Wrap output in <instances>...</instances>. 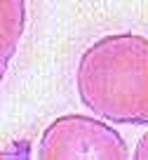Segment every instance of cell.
Segmentation results:
<instances>
[{"label": "cell", "instance_id": "6da1fadb", "mask_svg": "<svg viewBox=\"0 0 148 160\" xmlns=\"http://www.w3.org/2000/svg\"><path fill=\"white\" fill-rule=\"evenodd\" d=\"M82 106L115 125H148V38L104 35L82 52L75 71Z\"/></svg>", "mask_w": 148, "mask_h": 160}, {"label": "cell", "instance_id": "7a4b0ae2", "mask_svg": "<svg viewBox=\"0 0 148 160\" xmlns=\"http://www.w3.org/2000/svg\"><path fill=\"white\" fill-rule=\"evenodd\" d=\"M40 160H125L129 146L118 130L99 118L68 113L49 122L38 144Z\"/></svg>", "mask_w": 148, "mask_h": 160}, {"label": "cell", "instance_id": "3957f363", "mask_svg": "<svg viewBox=\"0 0 148 160\" xmlns=\"http://www.w3.org/2000/svg\"><path fill=\"white\" fill-rule=\"evenodd\" d=\"M26 28V2L24 0H0V82L7 66L14 59L17 47Z\"/></svg>", "mask_w": 148, "mask_h": 160}, {"label": "cell", "instance_id": "277c9868", "mask_svg": "<svg viewBox=\"0 0 148 160\" xmlns=\"http://www.w3.org/2000/svg\"><path fill=\"white\" fill-rule=\"evenodd\" d=\"M132 158L134 160H148V132L139 139V144H136V148H134Z\"/></svg>", "mask_w": 148, "mask_h": 160}]
</instances>
